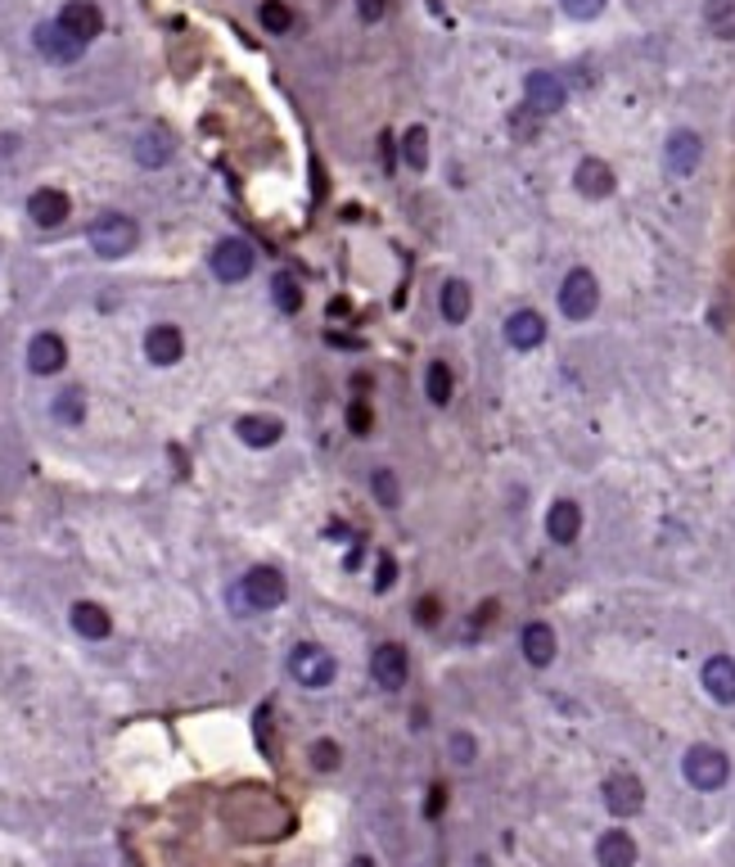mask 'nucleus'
<instances>
[{
  "instance_id": "obj_1",
  "label": "nucleus",
  "mask_w": 735,
  "mask_h": 867,
  "mask_svg": "<svg viewBox=\"0 0 735 867\" xmlns=\"http://www.w3.org/2000/svg\"><path fill=\"white\" fill-rule=\"evenodd\" d=\"M285 602V574L271 570V565H258L239 579V592H231V606L239 610H275Z\"/></svg>"
},
{
  "instance_id": "obj_2",
  "label": "nucleus",
  "mask_w": 735,
  "mask_h": 867,
  "mask_svg": "<svg viewBox=\"0 0 735 867\" xmlns=\"http://www.w3.org/2000/svg\"><path fill=\"white\" fill-rule=\"evenodd\" d=\"M334 673H339V665H334V655H329L325 646H316V642L294 646V655H289V678H294L298 686H308V692H321V686L334 682Z\"/></svg>"
},
{
  "instance_id": "obj_3",
  "label": "nucleus",
  "mask_w": 735,
  "mask_h": 867,
  "mask_svg": "<svg viewBox=\"0 0 735 867\" xmlns=\"http://www.w3.org/2000/svg\"><path fill=\"white\" fill-rule=\"evenodd\" d=\"M682 772L695 791H718L731 777V759L718 751V745H690L686 759H682Z\"/></svg>"
},
{
  "instance_id": "obj_4",
  "label": "nucleus",
  "mask_w": 735,
  "mask_h": 867,
  "mask_svg": "<svg viewBox=\"0 0 735 867\" xmlns=\"http://www.w3.org/2000/svg\"><path fill=\"white\" fill-rule=\"evenodd\" d=\"M596 308H600L596 276L587 272V267H573V272L560 281V312L569 321H587V317H596Z\"/></svg>"
},
{
  "instance_id": "obj_5",
  "label": "nucleus",
  "mask_w": 735,
  "mask_h": 867,
  "mask_svg": "<svg viewBox=\"0 0 735 867\" xmlns=\"http://www.w3.org/2000/svg\"><path fill=\"white\" fill-rule=\"evenodd\" d=\"M136 240H140L136 222L122 218V213H104L96 226H90V249H96L100 258H127L136 249Z\"/></svg>"
},
{
  "instance_id": "obj_6",
  "label": "nucleus",
  "mask_w": 735,
  "mask_h": 867,
  "mask_svg": "<svg viewBox=\"0 0 735 867\" xmlns=\"http://www.w3.org/2000/svg\"><path fill=\"white\" fill-rule=\"evenodd\" d=\"M371 678L379 682V692H402L407 678H411V660H407V646L397 642H379L371 655Z\"/></svg>"
},
{
  "instance_id": "obj_7",
  "label": "nucleus",
  "mask_w": 735,
  "mask_h": 867,
  "mask_svg": "<svg viewBox=\"0 0 735 867\" xmlns=\"http://www.w3.org/2000/svg\"><path fill=\"white\" fill-rule=\"evenodd\" d=\"M33 41H37V50H41V59H50V64H77L82 50H86V41L73 37L59 18H54V23H37Z\"/></svg>"
},
{
  "instance_id": "obj_8",
  "label": "nucleus",
  "mask_w": 735,
  "mask_h": 867,
  "mask_svg": "<svg viewBox=\"0 0 735 867\" xmlns=\"http://www.w3.org/2000/svg\"><path fill=\"white\" fill-rule=\"evenodd\" d=\"M605 809L614 818H632V814L646 809V787H640V777H632V772L609 777V782H605Z\"/></svg>"
},
{
  "instance_id": "obj_9",
  "label": "nucleus",
  "mask_w": 735,
  "mask_h": 867,
  "mask_svg": "<svg viewBox=\"0 0 735 867\" xmlns=\"http://www.w3.org/2000/svg\"><path fill=\"white\" fill-rule=\"evenodd\" d=\"M212 272H217V281H226V285H235V281H244L253 272V245L249 240H222L217 249H212Z\"/></svg>"
},
{
  "instance_id": "obj_10",
  "label": "nucleus",
  "mask_w": 735,
  "mask_h": 867,
  "mask_svg": "<svg viewBox=\"0 0 735 867\" xmlns=\"http://www.w3.org/2000/svg\"><path fill=\"white\" fill-rule=\"evenodd\" d=\"M519 651H524V660H528L533 669H546L550 660H556V651H560L556 628L541 623V619L524 623V628H519Z\"/></svg>"
},
{
  "instance_id": "obj_11",
  "label": "nucleus",
  "mask_w": 735,
  "mask_h": 867,
  "mask_svg": "<svg viewBox=\"0 0 735 867\" xmlns=\"http://www.w3.org/2000/svg\"><path fill=\"white\" fill-rule=\"evenodd\" d=\"M573 186H577L582 199H609L619 182H614V168H609L605 159H582L573 168Z\"/></svg>"
},
{
  "instance_id": "obj_12",
  "label": "nucleus",
  "mask_w": 735,
  "mask_h": 867,
  "mask_svg": "<svg viewBox=\"0 0 735 867\" xmlns=\"http://www.w3.org/2000/svg\"><path fill=\"white\" fill-rule=\"evenodd\" d=\"M524 100H528L533 113H560L564 100H569V91H564V82L556 73H533L524 82Z\"/></svg>"
},
{
  "instance_id": "obj_13",
  "label": "nucleus",
  "mask_w": 735,
  "mask_h": 867,
  "mask_svg": "<svg viewBox=\"0 0 735 867\" xmlns=\"http://www.w3.org/2000/svg\"><path fill=\"white\" fill-rule=\"evenodd\" d=\"M699 159H703V140H699L695 132H672V136H668L663 163H668L672 176H690V172L699 168Z\"/></svg>"
},
{
  "instance_id": "obj_14",
  "label": "nucleus",
  "mask_w": 735,
  "mask_h": 867,
  "mask_svg": "<svg viewBox=\"0 0 735 867\" xmlns=\"http://www.w3.org/2000/svg\"><path fill=\"white\" fill-rule=\"evenodd\" d=\"M27 218H33L37 226H46V231L64 226V222H68V195L54 190V186L33 190V199H27Z\"/></svg>"
},
{
  "instance_id": "obj_15",
  "label": "nucleus",
  "mask_w": 735,
  "mask_h": 867,
  "mask_svg": "<svg viewBox=\"0 0 735 867\" xmlns=\"http://www.w3.org/2000/svg\"><path fill=\"white\" fill-rule=\"evenodd\" d=\"M699 682L718 705H735V660H731V655H713V660H703Z\"/></svg>"
},
{
  "instance_id": "obj_16",
  "label": "nucleus",
  "mask_w": 735,
  "mask_h": 867,
  "mask_svg": "<svg viewBox=\"0 0 735 867\" xmlns=\"http://www.w3.org/2000/svg\"><path fill=\"white\" fill-rule=\"evenodd\" d=\"M59 23H64L73 37L90 41V37H100V33H104V10L96 5V0H68L64 14H59Z\"/></svg>"
},
{
  "instance_id": "obj_17",
  "label": "nucleus",
  "mask_w": 735,
  "mask_h": 867,
  "mask_svg": "<svg viewBox=\"0 0 735 867\" xmlns=\"http://www.w3.org/2000/svg\"><path fill=\"white\" fill-rule=\"evenodd\" d=\"M180 352H186V339H180L176 325H149V335H145V357H149V362H154V367H176Z\"/></svg>"
},
{
  "instance_id": "obj_18",
  "label": "nucleus",
  "mask_w": 735,
  "mask_h": 867,
  "mask_svg": "<svg viewBox=\"0 0 735 867\" xmlns=\"http://www.w3.org/2000/svg\"><path fill=\"white\" fill-rule=\"evenodd\" d=\"M506 339H510V348H519V352L537 348V344L546 339V321H541V312H533V308L510 312V321H506Z\"/></svg>"
},
{
  "instance_id": "obj_19",
  "label": "nucleus",
  "mask_w": 735,
  "mask_h": 867,
  "mask_svg": "<svg viewBox=\"0 0 735 867\" xmlns=\"http://www.w3.org/2000/svg\"><path fill=\"white\" fill-rule=\"evenodd\" d=\"M64 362H68V348H64V339L59 335H37L33 344H27V367H33L37 375H54V371H64Z\"/></svg>"
},
{
  "instance_id": "obj_20",
  "label": "nucleus",
  "mask_w": 735,
  "mask_h": 867,
  "mask_svg": "<svg viewBox=\"0 0 735 867\" xmlns=\"http://www.w3.org/2000/svg\"><path fill=\"white\" fill-rule=\"evenodd\" d=\"M546 533H550V543H573V537L582 533V506L569 501V497L550 501V511H546Z\"/></svg>"
},
{
  "instance_id": "obj_21",
  "label": "nucleus",
  "mask_w": 735,
  "mask_h": 867,
  "mask_svg": "<svg viewBox=\"0 0 735 867\" xmlns=\"http://www.w3.org/2000/svg\"><path fill=\"white\" fill-rule=\"evenodd\" d=\"M438 312H443V321L447 325H461V321H470V312H474V289L465 285V281H443V294H438Z\"/></svg>"
},
{
  "instance_id": "obj_22",
  "label": "nucleus",
  "mask_w": 735,
  "mask_h": 867,
  "mask_svg": "<svg viewBox=\"0 0 735 867\" xmlns=\"http://www.w3.org/2000/svg\"><path fill=\"white\" fill-rule=\"evenodd\" d=\"M235 434H239V443H249V447H275L281 434H285V425L275 421V416H239Z\"/></svg>"
},
{
  "instance_id": "obj_23",
  "label": "nucleus",
  "mask_w": 735,
  "mask_h": 867,
  "mask_svg": "<svg viewBox=\"0 0 735 867\" xmlns=\"http://www.w3.org/2000/svg\"><path fill=\"white\" fill-rule=\"evenodd\" d=\"M596 858L600 867H636V841L627 831H605L596 841Z\"/></svg>"
},
{
  "instance_id": "obj_24",
  "label": "nucleus",
  "mask_w": 735,
  "mask_h": 867,
  "mask_svg": "<svg viewBox=\"0 0 735 867\" xmlns=\"http://www.w3.org/2000/svg\"><path fill=\"white\" fill-rule=\"evenodd\" d=\"M73 628H77L82 637L100 642V637H109L113 619H109V615H104V606H96V602H77V606H73Z\"/></svg>"
},
{
  "instance_id": "obj_25",
  "label": "nucleus",
  "mask_w": 735,
  "mask_h": 867,
  "mask_svg": "<svg viewBox=\"0 0 735 867\" xmlns=\"http://www.w3.org/2000/svg\"><path fill=\"white\" fill-rule=\"evenodd\" d=\"M167 159H172V136H167L163 127L145 132V136L136 140V163H145V168H163Z\"/></svg>"
},
{
  "instance_id": "obj_26",
  "label": "nucleus",
  "mask_w": 735,
  "mask_h": 867,
  "mask_svg": "<svg viewBox=\"0 0 735 867\" xmlns=\"http://www.w3.org/2000/svg\"><path fill=\"white\" fill-rule=\"evenodd\" d=\"M703 27L718 41H735V0H709L703 5Z\"/></svg>"
},
{
  "instance_id": "obj_27",
  "label": "nucleus",
  "mask_w": 735,
  "mask_h": 867,
  "mask_svg": "<svg viewBox=\"0 0 735 867\" xmlns=\"http://www.w3.org/2000/svg\"><path fill=\"white\" fill-rule=\"evenodd\" d=\"M451 388H456L451 367H447V362H428V371H424V394H428V402H434V407H447V402H451Z\"/></svg>"
},
{
  "instance_id": "obj_28",
  "label": "nucleus",
  "mask_w": 735,
  "mask_h": 867,
  "mask_svg": "<svg viewBox=\"0 0 735 867\" xmlns=\"http://www.w3.org/2000/svg\"><path fill=\"white\" fill-rule=\"evenodd\" d=\"M271 298H275V308L294 317V312L302 308V285H298V276H294V272H281V276L271 281Z\"/></svg>"
},
{
  "instance_id": "obj_29",
  "label": "nucleus",
  "mask_w": 735,
  "mask_h": 867,
  "mask_svg": "<svg viewBox=\"0 0 735 867\" xmlns=\"http://www.w3.org/2000/svg\"><path fill=\"white\" fill-rule=\"evenodd\" d=\"M402 159H407V168H415V172L428 168V132H424V127H407V132H402Z\"/></svg>"
},
{
  "instance_id": "obj_30",
  "label": "nucleus",
  "mask_w": 735,
  "mask_h": 867,
  "mask_svg": "<svg viewBox=\"0 0 735 867\" xmlns=\"http://www.w3.org/2000/svg\"><path fill=\"white\" fill-rule=\"evenodd\" d=\"M371 493L379 497V506H388V511H397V506H402V484H397V474L384 470V466L371 474Z\"/></svg>"
},
{
  "instance_id": "obj_31",
  "label": "nucleus",
  "mask_w": 735,
  "mask_h": 867,
  "mask_svg": "<svg viewBox=\"0 0 735 867\" xmlns=\"http://www.w3.org/2000/svg\"><path fill=\"white\" fill-rule=\"evenodd\" d=\"M258 18H262V27H266V33H289V27H294V14H289V5H285V0H266Z\"/></svg>"
},
{
  "instance_id": "obj_32",
  "label": "nucleus",
  "mask_w": 735,
  "mask_h": 867,
  "mask_svg": "<svg viewBox=\"0 0 735 867\" xmlns=\"http://www.w3.org/2000/svg\"><path fill=\"white\" fill-rule=\"evenodd\" d=\"M339 764H344L339 741H316V745H312V768H316V772H334Z\"/></svg>"
},
{
  "instance_id": "obj_33",
  "label": "nucleus",
  "mask_w": 735,
  "mask_h": 867,
  "mask_svg": "<svg viewBox=\"0 0 735 867\" xmlns=\"http://www.w3.org/2000/svg\"><path fill=\"white\" fill-rule=\"evenodd\" d=\"M50 411H54V421H64V425H77V421H82V411H86V402H82V394H77V388H68V394L59 398V402H54Z\"/></svg>"
},
{
  "instance_id": "obj_34",
  "label": "nucleus",
  "mask_w": 735,
  "mask_h": 867,
  "mask_svg": "<svg viewBox=\"0 0 735 867\" xmlns=\"http://www.w3.org/2000/svg\"><path fill=\"white\" fill-rule=\"evenodd\" d=\"M447 751H451V759L461 764V768H470L474 759H478V745H474V736H465V732H451V741H447Z\"/></svg>"
},
{
  "instance_id": "obj_35",
  "label": "nucleus",
  "mask_w": 735,
  "mask_h": 867,
  "mask_svg": "<svg viewBox=\"0 0 735 867\" xmlns=\"http://www.w3.org/2000/svg\"><path fill=\"white\" fill-rule=\"evenodd\" d=\"M560 10L569 18H577V23H587V18H596L605 10V0H560Z\"/></svg>"
},
{
  "instance_id": "obj_36",
  "label": "nucleus",
  "mask_w": 735,
  "mask_h": 867,
  "mask_svg": "<svg viewBox=\"0 0 735 867\" xmlns=\"http://www.w3.org/2000/svg\"><path fill=\"white\" fill-rule=\"evenodd\" d=\"M397 583V565H393V556L384 552L379 560H375V592H388Z\"/></svg>"
},
{
  "instance_id": "obj_37",
  "label": "nucleus",
  "mask_w": 735,
  "mask_h": 867,
  "mask_svg": "<svg viewBox=\"0 0 735 867\" xmlns=\"http://www.w3.org/2000/svg\"><path fill=\"white\" fill-rule=\"evenodd\" d=\"M348 425H352V434H371V425H375L371 407H365V402H352V407H348Z\"/></svg>"
},
{
  "instance_id": "obj_38",
  "label": "nucleus",
  "mask_w": 735,
  "mask_h": 867,
  "mask_svg": "<svg viewBox=\"0 0 735 867\" xmlns=\"http://www.w3.org/2000/svg\"><path fill=\"white\" fill-rule=\"evenodd\" d=\"M384 10H388V0H357V14H361L365 23H379Z\"/></svg>"
},
{
  "instance_id": "obj_39",
  "label": "nucleus",
  "mask_w": 735,
  "mask_h": 867,
  "mask_svg": "<svg viewBox=\"0 0 735 867\" xmlns=\"http://www.w3.org/2000/svg\"><path fill=\"white\" fill-rule=\"evenodd\" d=\"M415 615H420L424 628H434V623H438V596H424V602L415 606Z\"/></svg>"
},
{
  "instance_id": "obj_40",
  "label": "nucleus",
  "mask_w": 735,
  "mask_h": 867,
  "mask_svg": "<svg viewBox=\"0 0 735 867\" xmlns=\"http://www.w3.org/2000/svg\"><path fill=\"white\" fill-rule=\"evenodd\" d=\"M443 804H447V787H434V791H428V818H438Z\"/></svg>"
},
{
  "instance_id": "obj_41",
  "label": "nucleus",
  "mask_w": 735,
  "mask_h": 867,
  "mask_svg": "<svg viewBox=\"0 0 735 867\" xmlns=\"http://www.w3.org/2000/svg\"><path fill=\"white\" fill-rule=\"evenodd\" d=\"M348 867H375V858H352Z\"/></svg>"
}]
</instances>
